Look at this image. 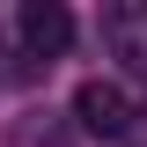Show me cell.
Segmentation results:
<instances>
[{
	"instance_id": "1",
	"label": "cell",
	"mask_w": 147,
	"mask_h": 147,
	"mask_svg": "<svg viewBox=\"0 0 147 147\" xmlns=\"http://www.w3.org/2000/svg\"><path fill=\"white\" fill-rule=\"evenodd\" d=\"M74 118H81V132H96V140H118V132L132 125V103L118 81H81L74 88Z\"/></svg>"
},
{
	"instance_id": "2",
	"label": "cell",
	"mask_w": 147,
	"mask_h": 147,
	"mask_svg": "<svg viewBox=\"0 0 147 147\" xmlns=\"http://www.w3.org/2000/svg\"><path fill=\"white\" fill-rule=\"evenodd\" d=\"M15 30H22V44H30V59H44V66L74 44V15L59 7V0H30V7L15 15Z\"/></svg>"
}]
</instances>
